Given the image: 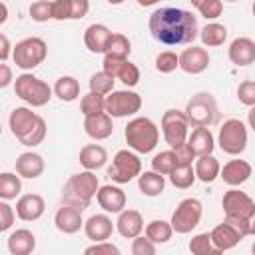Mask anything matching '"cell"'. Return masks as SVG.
I'll use <instances>...</instances> for the list:
<instances>
[{
    "mask_svg": "<svg viewBox=\"0 0 255 255\" xmlns=\"http://www.w3.org/2000/svg\"><path fill=\"white\" fill-rule=\"evenodd\" d=\"M147 26L151 36L165 46L191 44L199 36L197 18L189 10L173 8V6H165L151 12Z\"/></svg>",
    "mask_w": 255,
    "mask_h": 255,
    "instance_id": "obj_1",
    "label": "cell"
},
{
    "mask_svg": "<svg viewBox=\"0 0 255 255\" xmlns=\"http://www.w3.org/2000/svg\"><path fill=\"white\" fill-rule=\"evenodd\" d=\"M189 251L193 255H209V253H217L213 241H211V233H197L195 237H191L189 241Z\"/></svg>",
    "mask_w": 255,
    "mask_h": 255,
    "instance_id": "obj_42",
    "label": "cell"
},
{
    "mask_svg": "<svg viewBox=\"0 0 255 255\" xmlns=\"http://www.w3.org/2000/svg\"><path fill=\"white\" fill-rule=\"evenodd\" d=\"M116 229L120 231L122 237L133 239L143 231V217L135 209H124L120 211V217L116 221Z\"/></svg>",
    "mask_w": 255,
    "mask_h": 255,
    "instance_id": "obj_26",
    "label": "cell"
},
{
    "mask_svg": "<svg viewBox=\"0 0 255 255\" xmlns=\"http://www.w3.org/2000/svg\"><path fill=\"white\" fill-rule=\"evenodd\" d=\"M46 54H48V46L38 36H30V38L20 40L12 50L14 64L22 70H34L36 66H40L46 60Z\"/></svg>",
    "mask_w": 255,
    "mask_h": 255,
    "instance_id": "obj_8",
    "label": "cell"
},
{
    "mask_svg": "<svg viewBox=\"0 0 255 255\" xmlns=\"http://www.w3.org/2000/svg\"><path fill=\"white\" fill-rule=\"evenodd\" d=\"M54 94L62 102H74L80 96V82L74 76H62L54 84Z\"/></svg>",
    "mask_w": 255,
    "mask_h": 255,
    "instance_id": "obj_34",
    "label": "cell"
},
{
    "mask_svg": "<svg viewBox=\"0 0 255 255\" xmlns=\"http://www.w3.org/2000/svg\"><path fill=\"white\" fill-rule=\"evenodd\" d=\"M141 110V96L131 90H118L106 98V112L112 118H128Z\"/></svg>",
    "mask_w": 255,
    "mask_h": 255,
    "instance_id": "obj_13",
    "label": "cell"
},
{
    "mask_svg": "<svg viewBox=\"0 0 255 255\" xmlns=\"http://www.w3.org/2000/svg\"><path fill=\"white\" fill-rule=\"evenodd\" d=\"M187 143L191 145V149H193V153H195L197 157L209 155V153H213V149H215V137H213L211 129L205 128V126L195 128V129L191 131Z\"/></svg>",
    "mask_w": 255,
    "mask_h": 255,
    "instance_id": "obj_29",
    "label": "cell"
},
{
    "mask_svg": "<svg viewBox=\"0 0 255 255\" xmlns=\"http://www.w3.org/2000/svg\"><path fill=\"white\" fill-rule=\"evenodd\" d=\"M96 199H98V205L106 213H120V211H124V207L128 203L126 193L118 185H102L96 193Z\"/></svg>",
    "mask_w": 255,
    "mask_h": 255,
    "instance_id": "obj_17",
    "label": "cell"
},
{
    "mask_svg": "<svg viewBox=\"0 0 255 255\" xmlns=\"http://www.w3.org/2000/svg\"><path fill=\"white\" fill-rule=\"evenodd\" d=\"M54 20H80L90 12V0H54Z\"/></svg>",
    "mask_w": 255,
    "mask_h": 255,
    "instance_id": "obj_21",
    "label": "cell"
},
{
    "mask_svg": "<svg viewBox=\"0 0 255 255\" xmlns=\"http://www.w3.org/2000/svg\"><path fill=\"white\" fill-rule=\"evenodd\" d=\"M46 211V201L38 193H26L16 201V215L22 221H36L44 215Z\"/></svg>",
    "mask_w": 255,
    "mask_h": 255,
    "instance_id": "obj_19",
    "label": "cell"
},
{
    "mask_svg": "<svg viewBox=\"0 0 255 255\" xmlns=\"http://www.w3.org/2000/svg\"><path fill=\"white\" fill-rule=\"evenodd\" d=\"M185 116L189 120V124L193 128L205 126L209 128L211 124L217 122V102L209 92H197L195 96H191V100L185 106Z\"/></svg>",
    "mask_w": 255,
    "mask_h": 255,
    "instance_id": "obj_7",
    "label": "cell"
},
{
    "mask_svg": "<svg viewBox=\"0 0 255 255\" xmlns=\"http://www.w3.org/2000/svg\"><path fill=\"white\" fill-rule=\"evenodd\" d=\"M229 60L235 66H249L255 62V42L247 36L235 38L229 46Z\"/></svg>",
    "mask_w": 255,
    "mask_h": 255,
    "instance_id": "obj_27",
    "label": "cell"
},
{
    "mask_svg": "<svg viewBox=\"0 0 255 255\" xmlns=\"http://www.w3.org/2000/svg\"><path fill=\"white\" fill-rule=\"evenodd\" d=\"M8 126H10L12 135L26 147H36L46 137L44 118L34 114L28 108H14L8 118Z\"/></svg>",
    "mask_w": 255,
    "mask_h": 255,
    "instance_id": "obj_3",
    "label": "cell"
},
{
    "mask_svg": "<svg viewBox=\"0 0 255 255\" xmlns=\"http://www.w3.org/2000/svg\"><path fill=\"white\" fill-rule=\"evenodd\" d=\"M241 239H243V235H241L239 229H237L235 225H231L229 221H223V223H219V225H215V227L211 229V241H213L217 253L233 249Z\"/></svg>",
    "mask_w": 255,
    "mask_h": 255,
    "instance_id": "obj_20",
    "label": "cell"
},
{
    "mask_svg": "<svg viewBox=\"0 0 255 255\" xmlns=\"http://www.w3.org/2000/svg\"><path fill=\"white\" fill-rule=\"evenodd\" d=\"M102 66H104V70L108 74H112L114 78L122 80L128 88H133L139 82V68L135 64H131L128 58H112V56H106L104 62H102Z\"/></svg>",
    "mask_w": 255,
    "mask_h": 255,
    "instance_id": "obj_14",
    "label": "cell"
},
{
    "mask_svg": "<svg viewBox=\"0 0 255 255\" xmlns=\"http://www.w3.org/2000/svg\"><path fill=\"white\" fill-rule=\"evenodd\" d=\"M86 253L88 255H94V253L96 255H120V249L110 241H96L94 245L86 247Z\"/></svg>",
    "mask_w": 255,
    "mask_h": 255,
    "instance_id": "obj_49",
    "label": "cell"
},
{
    "mask_svg": "<svg viewBox=\"0 0 255 255\" xmlns=\"http://www.w3.org/2000/svg\"><path fill=\"white\" fill-rule=\"evenodd\" d=\"M201 215H203V205L199 199L195 197H187L183 201L177 203L173 215H171V227L175 233H189L191 229H195L201 221Z\"/></svg>",
    "mask_w": 255,
    "mask_h": 255,
    "instance_id": "obj_12",
    "label": "cell"
},
{
    "mask_svg": "<svg viewBox=\"0 0 255 255\" xmlns=\"http://www.w3.org/2000/svg\"><path fill=\"white\" fill-rule=\"evenodd\" d=\"M175 151V157H177V163H191L197 155L193 153V149H191V145L185 141V143H181L179 147H175L173 149Z\"/></svg>",
    "mask_w": 255,
    "mask_h": 255,
    "instance_id": "obj_50",
    "label": "cell"
},
{
    "mask_svg": "<svg viewBox=\"0 0 255 255\" xmlns=\"http://www.w3.org/2000/svg\"><path fill=\"white\" fill-rule=\"evenodd\" d=\"M44 157L40 153H34V151H24L18 155L16 159V173L20 177H26V179H36L44 173Z\"/></svg>",
    "mask_w": 255,
    "mask_h": 255,
    "instance_id": "obj_24",
    "label": "cell"
},
{
    "mask_svg": "<svg viewBox=\"0 0 255 255\" xmlns=\"http://www.w3.org/2000/svg\"><path fill=\"white\" fill-rule=\"evenodd\" d=\"M22 191V181H20V175L16 173H10V171H4L0 173V197L10 201V199H16Z\"/></svg>",
    "mask_w": 255,
    "mask_h": 255,
    "instance_id": "obj_37",
    "label": "cell"
},
{
    "mask_svg": "<svg viewBox=\"0 0 255 255\" xmlns=\"http://www.w3.org/2000/svg\"><path fill=\"white\" fill-rule=\"evenodd\" d=\"M0 42H2V48H0V60L6 62L8 56H10V42H8V36L2 34V36H0Z\"/></svg>",
    "mask_w": 255,
    "mask_h": 255,
    "instance_id": "obj_52",
    "label": "cell"
},
{
    "mask_svg": "<svg viewBox=\"0 0 255 255\" xmlns=\"http://www.w3.org/2000/svg\"><path fill=\"white\" fill-rule=\"evenodd\" d=\"M84 231H86L88 239H92L94 243L96 241H108L114 233V223L108 215L96 213L88 221H84Z\"/></svg>",
    "mask_w": 255,
    "mask_h": 255,
    "instance_id": "obj_25",
    "label": "cell"
},
{
    "mask_svg": "<svg viewBox=\"0 0 255 255\" xmlns=\"http://www.w3.org/2000/svg\"><path fill=\"white\" fill-rule=\"evenodd\" d=\"M6 245L12 255H30L36 249V235L30 229H16L10 233Z\"/></svg>",
    "mask_w": 255,
    "mask_h": 255,
    "instance_id": "obj_28",
    "label": "cell"
},
{
    "mask_svg": "<svg viewBox=\"0 0 255 255\" xmlns=\"http://www.w3.org/2000/svg\"><path fill=\"white\" fill-rule=\"evenodd\" d=\"M195 8L199 10V14H201L205 20H215V18H219L221 12H223L221 0H203V2L197 4Z\"/></svg>",
    "mask_w": 255,
    "mask_h": 255,
    "instance_id": "obj_45",
    "label": "cell"
},
{
    "mask_svg": "<svg viewBox=\"0 0 255 255\" xmlns=\"http://www.w3.org/2000/svg\"><path fill=\"white\" fill-rule=\"evenodd\" d=\"M237 100L243 106H255V80H245L237 88Z\"/></svg>",
    "mask_w": 255,
    "mask_h": 255,
    "instance_id": "obj_46",
    "label": "cell"
},
{
    "mask_svg": "<svg viewBox=\"0 0 255 255\" xmlns=\"http://www.w3.org/2000/svg\"><path fill=\"white\" fill-rule=\"evenodd\" d=\"M227 2H237V0H227Z\"/></svg>",
    "mask_w": 255,
    "mask_h": 255,
    "instance_id": "obj_60",
    "label": "cell"
},
{
    "mask_svg": "<svg viewBox=\"0 0 255 255\" xmlns=\"http://www.w3.org/2000/svg\"><path fill=\"white\" fill-rule=\"evenodd\" d=\"M197 179L195 175V167H191V163H179L175 165V169L169 173V181L179 187V189H187L193 185V181Z\"/></svg>",
    "mask_w": 255,
    "mask_h": 255,
    "instance_id": "obj_36",
    "label": "cell"
},
{
    "mask_svg": "<svg viewBox=\"0 0 255 255\" xmlns=\"http://www.w3.org/2000/svg\"><path fill=\"white\" fill-rule=\"evenodd\" d=\"M139 173H141V159L137 157V153L129 149H120L114 155L112 165L108 167V177L116 183H128L135 179Z\"/></svg>",
    "mask_w": 255,
    "mask_h": 255,
    "instance_id": "obj_11",
    "label": "cell"
},
{
    "mask_svg": "<svg viewBox=\"0 0 255 255\" xmlns=\"http://www.w3.org/2000/svg\"><path fill=\"white\" fill-rule=\"evenodd\" d=\"M108 2H110V4H122L124 0H108Z\"/></svg>",
    "mask_w": 255,
    "mask_h": 255,
    "instance_id": "obj_57",
    "label": "cell"
},
{
    "mask_svg": "<svg viewBox=\"0 0 255 255\" xmlns=\"http://www.w3.org/2000/svg\"><path fill=\"white\" fill-rule=\"evenodd\" d=\"M137 187H139V191H141L143 195L155 197V195H159V193L165 189V179H163V175L157 173L155 169L143 171V173L137 175Z\"/></svg>",
    "mask_w": 255,
    "mask_h": 255,
    "instance_id": "obj_31",
    "label": "cell"
},
{
    "mask_svg": "<svg viewBox=\"0 0 255 255\" xmlns=\"http://www.w3.org/2000/svg\"><path fill=\"white\" fill-rule=\"evenodd\" d=\"M54 223H56V229L62 231V233H66V235L78 233V231L84 227L82 209L62 203V207H60V209L56 211V215H54Z\"/></svg>",
    "mask_w": 255,
    "mask_h": 255,
    "instance_id": "obj_15",
    "label": "cell"
},
{
    "mask_svg": "<svg viewBox=\"0 0 255 255\" xmlns=\"http://www.w3.org/2000/svg\"><path fill=\"white\" fill-rule=\"evenodd\" d=\"M175 68H179V54H175L171 50H165V52H159L157 54V58H155V70L157 72L169 74Z\"/></svg>",
    "mask_w": 255,
    "mask_h": 255,
    "instance_id": "obj_43",
    "label": "cell"
},
{
    "mask_svg": "<svg viewBox=\"0 0 255 255\" xmlns=\"http://www.w3.org/2000/svg\"><path fill=\"white\" fill-rule=\"evenodd\" d=\"M131 253H133V255H153V253H155V243H153L147 235H145V237L137 235V237H133Z\"/></svg>",
    "mask_w": 255,
    "mask_h": 255,
    "instance_id": "obj_47",
    "label": "cell"
},
{
    "mask_svg": "<svg viewBox=\"0 0 255 255\" xmlns=\"http://www.w3.org/2000/svg\"><path fill=\"white\" fill-rule=\"evenodd\" d=\"M84 129H86V133H88L92 139H96V141L108 139V137L114 133L112 116H110L108 112L94 114V116H86V118H84Z\"/></svg>",
    "mask_w": 255,
    "mask_h": 255,
    "instance_id": "obj_18",
    "label": "cell"
},
{
    "mask_svg": "<svg viewBox=\"0 0 255 255\" xmlns=\"http://www.w3.org/2000/svg\"><path fill=\"white\" fill-rule=\"evenodd\" d=\"M209 66V54L205 48L189 46L179 54V68L187 74H201Z\"/></svg>",
    "mask_w": 255,
    "mask_h": 255,
    "instance_id": "obj_16",
    "label": "cell"
},
{
    "mask_svg": "<svg viewBox=\"0 0 255 255\" xmlns=\"http://www.w3.org/2000/svg\"><path fill=\"white\" fill-rule=\"evenodd\" d=\"M112 30L104 24H90L84 32V44L94 54H104L108 48V42L112 38Z\"/></svg>",
    "mask_w": 255,
    "mask_h": 255,
    "instance_id": "obj_23",
    "label": "cell"
},
{
    "mask_svg": "<svg viewBox=\"0 0 255 255\" xmlns=\"http://www.w3.org/2000/svg\"><path fill=\"white\" fill-rule=\"evenodd\" d=\"M251 10H253V16H255V2H253V8Z\"/></svg>",
    "mask_w": 255,
    "mask_h": 255,
    "instance_id": "obj_59",
    "label": "cell"
},
{
    "mask_svg": "<svg viewBox=\"0 0 255 255\" xmlns=\"http://www.w3.org/2000/svg\"><path fill=\"white\" fill-rule=\"evenodd\" d=\"M124 135H126L128 147H131L135 153H149L155 149V145L159 141L157 126L145 116L129 120L124 129Z\"/></svg>",
    "mask_w": 255,
    "mask_h": 255,
    "instance_id": "obj_5",
    "label": "cell"
},
{
    "mask_svg": "<svg viewBox=\"0 0 255 255\" xmlns=\"http://www.w3.org/2000/svg\"><path fill=\"white\" fill-rule=\"evenodd\" d=\"M217 143L225 153L239 155L247 147V128H245V124L237 118H231V120L223 122V126L219 128Z\"/></svg>",
    "mask_w": 255,
    "mask_h": 255,
    "instance_id": "obj_10",
    "label": "cell"
},
{
    "mask_svg": "<svg viewBox=\"0 0 255 255\" xmlns=\"http://www.w3.org/2000/svg\"><path fill=\"white\" fill-rule=\"evenodd\" d=\"M80 112L84 114V118H86V116H94V114L106 112V98H104L102 94L90 90V92L82 98V102H80Z\"/></svg>",
    "mask_w": 255,
    "mask_h": 255,
    "instance_id": "obj_38",
    "label": "cell"
},
{
    "mask_svg": "<svg viewBox=\"0 0 255 255\" xmlns=\"http://www.w3.org/2000/svg\"><path fill=\"white\" fill-rule=\"evenodd\" d=\"M199 38H201L203 46H207V48L221 46L227 40V28L219 22H209L199 30Z\"/></svg>",
    "mask_w": 255,
    "mask_h": 255,
    "instance_id": "obj_33",
    "label": "cell"
},
{
    "mask_svg": "<svg viewBox=\"0 0 255 255\" xmlns=\"http://www.w3.org/2000/svg\"><path fill=\"white\" fill-rule=\"evenodd\" d=\"M6 18H8V8H6V4H2V16H0V24H4V22H6Z\"/></svg>",
    "mask_w": 255,
    "mask_h": 255,
    "instance_id": "obj_55",
    "label": "cell"
},
{
    "mask_svg": "<svg viewBox=\"0 0 255 255\" xmlns=\"http://www.w3.org/2000/svg\"><path fill=\"white\" fill-rule=\"evenodd\" d=\"M114 82H116V78L112 74H108L106 70H102V72H96L90 78V90L98 92L102 96H108V94L114 92Z\"/></svg>",
    "mask_w": 255,
    "mask_h": 255,
    "instance_id": "obj_41",
    "label": "cell"
},
{
    "mask_svg": "<svg viewBox=\"0 0 255 255\" xmlns=\"http://www.w3.org/2000/svg\"><path fill=\"white\" fill-rule=\"evenodd\" d=\"M251 251H253V253H255V243H253V245H251Z\"/></svg>",
    "mask_w": 255,
    "mask_h": 255,
    "instance_id": "obj_58",
    "label": "cell"
},
{
    "mask_svg": "<svg viewBox=\"0 0 255 255\" xmlns=\"http://www.w3.org/2000/svg\"><path fill=\"white\" fill-rule=\"evenodd\" d=\"M159 0H137V4L139 6H143V8H147V6H153V4H157Z\"/></svg>",
    "mask_w": 255,
    "mask_h": 255,
    "instance_id": "obj_54",
    "label": "cell"
},
{
    "mask_svg": "<svg viewBox=\"0 0 255 255\" xmlns=\"http://www.w3.org/2000/svg\"><path fill=\"white\" fill-rule=\"evenodd\" d=\"M189 120L185 116V112L181 110H165L161 116V131H163V139L165 143L175 149L181 143L187 141L189 137Z\"/></svg>",
    "mask_w": 255,
    "mask_h": 255,
    "instance_id": "obj_9",
    "label": "cell"
},
{
    "mask_svg": "<svg viewBox=\"0 0 255 255\" xmlns=\"http://www.w3.org/2000/svg\"><path fill=\"white\" fill-rule=\"evenodd\" d=\"M28 12H30V18H32L34 22H48V20L54 18L52 2H48V0H38V2H34Z\"/></svg>",
    "mask_w": 255,
    "mask_h": 255,
    "instance_id": "obj_44",
    "label": "cell"
},
{
    "mask_svg": "<svg viewBox=\"0 0 255 255\" xmlns=\"http://www.w3.org/2000/svg\"><path fill=\"white\" fill-rule=\"evenodd\" d=\"M247 122H249V128L255 131V106H251V110L247 114Z\"/></svg>",
    "mask_w": 255,
    "mask_h": 255,
    "instance_id": "obj_53",
    "label": "cell"
},
{
    "mask_svg": "<svg viewBox=\"0 0 255 255\" xmlns=\"http://www.w3.org/2000/svg\"><path fill=\"white\" fill-rule=\"evenodd\" d=\"M171 233H173V227L169 221H163V219H153L145 225V235L155 243H167L171 239Z\"/></svg>",
    "mask_w": 255,
    "mask_h": 255,
    "instance_id": "obj_35",
    "label": "cell"
},
{
    "mask_svg": "<svg viewBox=\"0 0 255 255\" xmlns=\"http://www.w3.org/2000/svg\"><path fill=\"white\" fill-rule=\"evenodd\" d=\"M14 219H16V211L8 205L6 199H2L0 201V231H8L14 225Z\"/></svg>",
    "mask_w": 255,
    "mask_h": 255,
    "instance_id": "obj_48",
    "label": "cell"
},
{
    "mask_svg": "<svg viewBox=\"0 0 255 255\" xmlns=\"http://www.w3.org/2000/svg\"><path fill=\"white\" fill-rule=\"evenodd\" d=\"M98 189H100L98 175L92 169L80 171L66 181L64 189H62V203L84 211L90 205V201L94 199V195L98 193Z\"/></svg>",
    "mask_w": 255,
    "mask_h": 255,
    "instance_id": "obj_4",
    "label": "cell"
},
{
    "mask_svg": "<svg viewBox=\"0 0 255 255\" xmlns=\"http://www.w3.org/2000/svg\"><path fill=\"white\" fill-rule=\"evenodd\" d=\"M175 165H179V163H177V157H175V151L173 149L159 151L151 159V169H155L161 175H169L175 169Z\"/></svg>",
    "mask_w": 255,
    "mask_h": 255,
    "instance_id": "obj_40",
    "label": "cell"
},
{
    "mask_svg": "<svg viewBox=\"0 0 255 255\" xmlns=\"http://www.w3.org/2000/svg\"><path fill=\"white\" fill-rule=\"evenodd\" d=\"M219 173H221V165H219V161L211 153L197 157V161H195V175H197L199 181L213 183L219 177Z\"/></svg>",
    "mask_w": 255,
    "mask_h": 255,
    "instance_id": "obj_32",
    "label": "cell"
},
{
    "mask_svg": "<svg viewBox=\"0 0 255 255\" xmlns=\"http://www.w3.org/2000/svg\"><path fill=\"white\" fill-rule=\"evenodd\" d=\"M12 80H14V78H12V70H10V66H8L6 62H2V64H0V88H6Z\"/></svg>",
    "mask_w": 255,
    "mask_h": 255,
    "instance_id": "obj_51",
    "label": "cell"
},
{
    "mask_svg": "<svg viewBox=\"0 0 255 255\" xmlns=\"http://www.w3.org/2000/svg\"><path fill=\"white\" fill-rule=\"evenodd\" d=\"M108 161V151L104 145L100 143H88L80 149V163L84 165V169H100L104 167Z\"/></svg>",
    "mask_w": 255,
    "mask_h": 255,
    "instance_id": "obj_30",
    "label": "cell"
},
{
    "mask_svg": "<svg viewBox=\"0 0 255 255\" xmlns=\"http://www.w3.org/2000/svg\"><path fill=\"white\" fill-rule=\"evenodd\" d=\"M251 163L249 161H245V159H231V161H227L223 167H221V173H219V177L227 183V185H231V187H239V185H243L249 177H251Z\"/></svg>",
    "mask_w": 255,
    "mask_h": 255,
    "instance_id": "obj_22",
    "label": "cell"
},
{
    "mask_svg": "<svg viewBox=\"0 0 255 255\" xmlns=\"http://www.w3.org/2000/svg\"><path fill=\"white\" fill-rule=\"evenodd\" d=\"M189 2H191V4H193V6H197V4H201V2H203V0H189Z\"/></svg>",
    "mask_w": 255,
    "mask_h": 255,
    "instance_id": "obj_56",
    "label": "cell"
},
{
    "mask_svg": "<svg viewBox=\"0 0 255 255\" xmlns=\"http://www.w3.org/2000/svg\"><path fill=\"white\" fill-rule=\"evenodd\" d=\"M14 92L22 102H26L32 108H42L52 98V88L44 80H40L34 74H28V72L20 74L14 80Z\"/></svg>",
    "mask_w": 255,
    "mask_h": 255,
    "instance_id": "obj_6",
    "label": "cell"
},
{
    "mask_svg": "<svg viewBox=\"0 0 255 255\" xmlns=\"http://www.w3.org/2000/svg\"><path fill=\"white\" fill-rule=\"evenodd\" d=\"M221 205L225 221L235 225L243 237L255 235V201L245 191L231 187L229 191H225Z\"/></svg>",
    "mask_w": 255,
    "mask_h": 255,
    "instance_id": "obj_2",
    "label": "cell"
},
{
    "mask_svg": "<svg viewBox=\"0 0 255 255\" xmlns=\"http://www.w3.org/2000/svg\"><path fill=\"white\" fill-rule=\"evenodd\" d=\"M131 52V44L128 40V36L124 34H112L110 42H108V48H106V56H112V58H128Z\"/></svg>",
    "mask_w": 255,
    "mask_h": 255,
    "instance_id": "obj_39",
    "label": "cell"
}]
</instances>
